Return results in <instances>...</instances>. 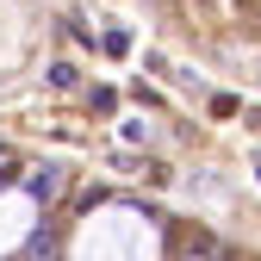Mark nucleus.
Masks as SVG:
<instances>
[{"instance_id":"nucleus-1","label":"nucleus","mask_w":261,"mask_h":261,"mask_svg":"<svg viewBox=\"0 0 261 261\" xmlns=\"http://www.w3.org/2000/svg\"><path fill=\"white\" fill-rule=\"evenodd\" d=\"M168 249L174 255H224V243L205 230V224H174V230H168Z\"/></svg>"},{"instance_id":"nucleus-2","label":"nucleus","mask_w":261,"mask_h":261,"mask_svg":"<svg viewBox=\"0 0 261 261\" xmlns=\"http://www.w3.org/2000/svg\"><path fill=\"white\" fill-rule=\"evenodd\" d=\"M56 180H62L56 168H38V174H31V193H38V199H50V193H56Z\"/></svg>"},{"instance_id":"nucleus-3","label":"nucleus","mask_w":261,"mask_h":261,"mask_svg":"<svg viewBox=\"0 0 261 261\" xmlns=\"http://www.w3.org/2000/svg\"><path fill=\"white\" fill-rule=\"evenodd\" d=\"M237 19H243L255 38H261V0H237Z\"/></svg>"},{"instance_id":"nucleus-4","label":"nucleus","mask_w":261,"mask_h":261,"mask_svg":"<svg viewBox=\"0 0 261 261\" xmlns=\"http://www.w3.org/2000/svg\"><path fill=\"white\" fill-rule=\"evenodd\" d=\"M212 112H218V118H237V112H243V100H237V93H218Z\"/></svg>"},{"instance_id":"nucleus-5","label":"nucleus","mask_w":261,"mask_h":261,"mask_svg":"<svg viewBox=\"0 0 261 261\" xmlns=\"http://www.w3.org/2000/svg\"><path fill=\"white\" fill-rule=\"evenodd\" d=\"M50 81H56V87H75L81 75H75V62H56V69H50Z\"/></svg>"},{"instance_id":"nucleus-6","label":"nucleus","mask_w":261,"mask_h":261,"mask_svg":"<svg viewBox=\"0 0 261 261\" xmlns=\"http://www.w3.org/2000/svg\"><path fill=\"white\" fill-rule=\"evenodd\" d=\"M25 255H56V237H50V230H38V237H31V249H25Z\"/></svg>"},{"instance_id":"nucleus-7","label":"nucleus","mask_w":261,"mask_h":261,"mask_svg":"<svg viewBox=\"0 0 261 261\" xmlns=\"http://www.w3.org/2000/svg\"><path fill=\"white\" fill-rule=\"evenodd\" d=\"M255 174H261V162H255Z\"/></svg>"}]
</instances>
